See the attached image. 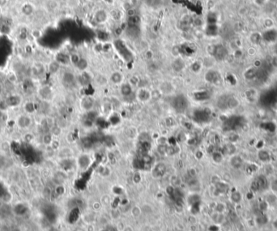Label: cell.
<instances>
[{"mask_svg":"<svg viewBox=\"0 0 277 231\" xmlns=\"http://www.w3.org/2000/svg\"><path fill=\"white\" fill-rule=\"evenodd\" d=\"M172 105L177 112L182 113L187 109V105H188V101H187V98L185 97V96L178 95V96H177L174 98Z\"/></svg>","mask_w":277,"mask_h":231,"instance_id":"1","label":"cell"},{"mask_svg":"<svg viewBox=\"0 0 277 231\" xmlns=\"http://www.w3.org/2000/svg\"><path fill=\"white\" fill-rule=\"evenodd\" d=\"M114 46H115L116 49H117V51L119 53L120 55L126 61H130V59H132V55H131V53L130 52L126 46L125 45L122 41L121 40H117L115 41L114 42Z\"/></svg>","mask_w":277,"mask_h":231,"instance_id":"2","label":"cell"},{"mask_svg":"<svg viewBox=\"0 0 277 231\" xmlns=\"http://www.w3.org/2000/svg\"><path fill=\"white\" fill-rule=\"evenodd\" d=\"M212 55L214 56L215 59L218 61H222L227 57L228 51L225 46L222 45H217L212 47Z\"/></svg>","mask_w":277,"mask_h":231,"instance_id":"3","label":"cell"},{"mask_svg":"<svg viewBox=\"0 0 277 231\" xmlns=\"http://www.w3.org/2000/svg\"><path fill=\"white\" fill-rule=\"evenodd\" d=\"M205 80L208 81V83H212V84H216V83L220 81L221 80V76L219 75V73L216 71H213V70H211V71H208L205 75Z\"/></svg>","mask_w":277,"mask_h":231,"instance_id":"4","label":"cell"},{"mask_svg":"<svg viewBox=\"0 0 277 231\" xmlns=\"http://www.w3.org/2000/svg\"><path fill=\"white\" fill-rule=\"evenodd\" d=\"M32 123V120L31 118H30L29 115H23L22 117L18 119L17 121V124H18V126L21 128H28L31 125Z\"/></svg>","mask_w":277,"mask_h":231,"instance_id":"5","label":"cell"},{"mask_svg":"<svg viewBox=\"0 0 277 231\" xmlns=\"http://www.w3.org/2000/svg\"><path fill=\"white\" fill-rule=\"evenodd\" d=\"M166 172V166L162 163H159L156 166L153 170V175L156 178L162 177Z\"/></svg>","mask_w":277,"mask_h":231,"instance_id":"6","label":"cell"},{"mask_svg":"<svg viewBox=\"0 0 277 231\" xmlns=\"http://www.w3.org/2000/svg\"><path fill=\"white\" fill-rule=\"evenodd\" d=\"M140 17L138 15H134L131 16H128L127 18V26L129 27H138L140 24Z\"/></svg>","mask_w":277,"mask_h":231,"instance_id":"7","label":"cell"},{"mask_svg":"<svg viewBox=\"0 0 277 231\" xmlns=\"http://www.w3.org/2000/svg\"><path fill=\"white\" fill-rule=\"evenodd\" d=\"M239 101L233 96H228L227 98V109H235L239 105Z\"/></svg>","mask_w":277,"mask_h":231,"instance_id":"8","label":"cell"},{"mask_svg":"<svg viewBox=\"0 0 277 231\" xmlns=\"http://www.w3.org/2000/svg\"><path fill=\"white\" fill-rule=\"evenodd\" d=\"M126 33L130 37L131 39L132 38H136L139 34V28L138 27H129L127 26V29H126Z\"/></svg>","mask_w":277,"mask_h":231,"instance_id":"9","label":"cell"},{"mask_svg":"<svg viewBox=\"0 0 277 231\" xmlns=\"http://www.w3.org/2000/svg\"><path fill=\"white\" fill-rule=\"evenodd\" d=\"M257 75V70L254 67H250L244 72V77L246 80H252L254 79Z\"/></svg>","mask_w":277,"mask_h":231,"instance_id":"10","label":"cell"},{"mask_svg":"<svg viewBox=\"0 0 277 231\" xmlns=\"http://www.w3.org/2000/svg\"><path fill=\"white\" fill-rule=\"evenodd\" d=\"M258 158L262 162H267L271 159V155L266 150H259L258 153Z\"/></svg>","mask_w":277,"mask_h":231,"instance_id":"11","label":"cell"},{"mask_svg":"<svg viewBox=\"0 0 277 231\" xmlns=\"http://www.w3.org/2000/svg\"><path fill=\"white\" fill-rule=\"evenodd\" d=\"M265 201L267 202L268 205H275L277 203V194L274 193L271 191V193H269L268 195L266 196V199H265Z\"/></svg>","mask_w":277,"mask_h":231,"instance_id":"12","label":"cell"},{"mask_svg":"<svg viewBox=\"0 0 277 231\" xmlns=\"http://www.w3.org/2000/svg\"><path fill=\"white\" fill-rule=\"evenodd\" d=\"M106 19H107V15L103 10L98 11L95 15V20L98 23H103V22H105L106 20Z\"/></svg>","mask_w":277,"mask_h":231,"instance_id":"13","label":"cell"},{"mask_svg":"<svg viewBox=\"0 0 277 231\" xmlns=\"http://www.w3.org/2000/svg\"><path fill=\"white\" fill-rule=\"evenodd\" d=\"M173 68L175 72H180L184 68L185 63L184 62L180 59H176L174 63H173Z\"/></svg>","mask_w":277,"mask_h":231,"instance_id":"14","label":"cell"},{"mask_svg":"<svg viewBox=\"0 0 277 231\" xmlns=\"http://www.w3.org/2000/svg\"><path fill=\"white\" fill-rule=\"evenodd\" d=\"M230 163L234 168H239L242 164V160L238 156H233V158H231Z\"/></svg>","mask_w":277,"mask_h":231,"instance_id":"15","label":"cell"},{"mask_svg":"<svg viewBox=\"0 0 277 231\" xmlns=\"http://www.w3.org/2000/svg\"><path fill=\"white\" fill-rule=\"evenodd\" d=\"M121 92H122V94L125 96V97H128L131 94V92H132V89H131V87H130V84H123L121 88Z\"/></svg>","mask_w":277,"mask_h":231,"instance_id":"16","label":"cell"},{"mask_svg":"<svg viewBox=\"0 0 277 231\" xmlns=\"http://www.w3.org/2000/svg\"><path fill=\"white\" fill-rule=\"evenodd\" d=\"M206 33L208 36H215L217 33V27L213 24H210L206 29Z\"/></svg>","mask_w":277,"mask_h":231,"instance_id":"17","label":"cell"},{"mask_svg":"<svg viewBox=\"0 0 277 231\" xmlns=\"http://www.w3.org/2000/svg\"><path fill=\"white\" fill-rule=\"evenodd\" d=\"M241 199H242V195H241V194L240 193L239 191H234L231 195V200H232V201L233 203H235V204L240 203Z\"/></svg>","mask_w":277,"mask_h":231,"instance_id":"18","label":"cell"},{"mask_svg":"<svg viewBox=\"0 0 277 231\" xmlns=\"http://www.w3.org/2000/svg\"><path fill=\"white\" fill-rule=\"evenodd\" d=\"M191 23H193V20H191L189 16H186L185 18H183V20L181 22V27L183 29H187L190 27Z\"/></svg>","mask_w":277,"mask_h":231,"instance_id":"19","label":"cell"},{"mask_svg":"<svg viewBox=\"0 0 277 231\" xmlns=\"http://www.w3.org/2000/svg\"><path fill=\"white\" fill-rule=\"evenodd\" d=\"M262 37L261 36L260 34L257 33H254L250 35V42L253 43V44H258L260 41L262 40Z\"/></svg>","mask_w":277,"mask_h":231,"instance_id":"20","label":"cell"},{"mask_svg":"<svg viewBox=\"0 0 277 231\" xmlns=\"http://www.w3.org/2000/svg\"><path fill=\"white\" fill-rule=\"evenodd\" d=\"M83 106L86 109H90L93 106V100L91 97H87L83 101Z\"/></svg>","mask_w":277,"mask_h":231,"instance_id":"21","label":"cell"},{"mask_svg":"<svg viewBox=\"0 0 277 231\" xmlns=\"http://www.w3.org/2000/svg\"><path fill=\"white\" fill-rule=\"evenodd\" d=\"M52 134H50V133H46V134L43 135L42 136V142L45 144L48 145L51 144L52 143Z\"/></svg>","mask_w":277,"mask_h":231,"instance_id":"22","label":"cell"},{"mask_svg":"<svg viewBox=\"0 0 277 231\" xmlns=\"http://www.w3.org/2000/svg\"><path fill=\"white\" fill-rule=\"evenodd\" d=\"M76 66H77L79 69L81 70V71H84L88 67V62L84 59H80V61L78 62V63L76 64Z\"/></svg>","mask_w":277,"mask_h":231,"instance_id":"23","label":"cell"},{"mask_svg":"<svg viewBox=\"0 0 277 231\" xmlns=\"http://www.w3.org/2000/svg\"><path fill=\"white\" fill-rule=\"evenodd\" d=\"M122 79V75L118 73V72H115V73H113L111 76V80L113 83H115V84H118V83L121 82Z\"/></svg>","mask_w":277,"mask_h":231,"instance_id":"24","label":"cell"},{"mask_svg":"<svg viewBox=\"0 0 277 231\" xmlns=\"http://www.w3.org/2000/svg\"><path fill=\"white\" fill-rule=\"evenodd\" d=\"M74 80H75V77H74V76L72 73H66V75L64 76V81H65L67 84H73Z\"/></svg>","mask_w":277,"mask_h":231,"instance_id":"25","label":"cell"},{"mask_svg":"<svg viewBox=\"0 0 277 231\" xmlns=\"http://www.w3.org/2000/svg\"><path fill=\"white\" fill-rule=\"evenodd\" d=\"M35 107H34V105L33 102H26L24 104V110L27 112L28 113H30L34 111Z\"/></svg>","mask_w":277,"mask_h":231,"instance_id":"26","label":"cell"},{"mask_svg":"<svg viewBox=\"0 0 277 231\" xmlns=\"http://www.w3.org/2000/svg\"><path fill=\"white\" fill-rule=\"evenodd\" d=\"M93 143H94V141H93V140L91 138V136L84 139V140H83V145H84L85 148L91 147V146L93 144Z\"/></svg>","mask_w":277,"mask_h":231,"instance_id":"27","label":"cell"},{"mask_svg":"<svg viewBox=\"0 0 277 231\" xmlns=\"http://www.w3.org/2000/svg\"><path fill=\"white\" fill-rule=\"evenodd\" d=\"M145 1H146V3L148 6L153 7L159 6L162 2L161 0H145Z\"/></svg>","mask_w":277,"mask_h":231,"instance_id":"28","label":"cell"},{"mask_svg":"<svg viewBox=\"0 0 277 231\" xmlns=\"http://www.w3.org/2000/svg\"><path fill=\"white\" fill-rule=\"evenodd\" d=\"M178 151V148H177L176 146H167L166 153L169 155H174V154L177 153Z\"/></svg>","mask_w":277,"mask_h":231,"instance_id":"29","label":"cell"},{"mask_svg":"<svg viewBox=\"0 0 277 231\" xmlns=\"http://www.w3.org/2000/svg\"><path fill=\"white\" fill-rule=\"evenodd\" d=\"M79 215H80V211H79V209H78V208H75V209H73V211H72V214H71V216H70V218L72 219V221H76V220L78 219V216H79Z\"/></svg>","mask_w":277,"mask_h":231,"instance_id":"30","label":"cell"},{"mask_svg":"<svg viewBox=\"0 0 277 231\" xmlns=\"http://www.w3.org/2000/svg\"><path fill=\"white\" fill-rule=\"evenodd\" d=\"M88 162H89V159L86 156H83L80 158V165L82 167H85V166H88Z\"/></svg>","mask_w":277,"mask_h":231,"instance_id":"31","label":"cell"},{"mask_svg":"<svg viewBox=\"0 0 277 231\" xmlns=\"http://www.w3.org/2000/svg\"><path fill=\"white\" fill-rule=\"evenodd\" d=\"M157 151L160 155H164L167 152V146L165 144H160L157 147Z\"/></svg>","mask_w":277,"mask_h":231,"instance_id":"32","label":"cell"},{"mask_svg":"<svg viewBox=\"0 0 277 231\" xmlns=\"http://www.w3.org/2000/svg\"><path fill=\"white\" fill-rule=\"evenodd\" d=\"M233 149H234V146H233L232 144H227L225 146V153L228 154H233Z\"/></svg>","mask_w":277,"mask_h":231,"instance_id":"33","label":"cell"},{"mask_svg":"<svg viewBox=\"0 0 277 231\" xmlns=\"http://www.w3.org/2000/svg\"><path fill=\"white\" fill-rule=\"evenodd\" d=\"M212 158L216 162H221L222 160V155L220 153H213Z\"/></svg>","mask_w":277,"mask_h":231,"instance_id":"34","label":"cell"},{"mask_svg":"<svg viewBox=\"0 0 277 231\" xmlns=\"http://www.w3.org/2000/svg\"><path fill=\"white\" fill-rule=\"evenodd\" d=\"M225 209V206L223 204H218L216 205V211L217 212H220V213H222Z\"/></svg>","mask_w":277,"mask_h":231,"instance_id":"35","label":"cell"},{"mask_svg":"<svg viewBox=\"0 0 277 231\" xmlns=\"http://www.w3.org/2000/svg\"><path fill=\"white\" fill-rule=\"evenodd\" d=\"M198 201H199V196H197V195H192L190 197V203L191 204H197Z\"/></svg>","mask_w":277,"mask_h":231,"instance_id":"36","label":"cell"},{"mask_svg":"<svg viewBox=\"0 0 277 231\" xmlns=\"http://www.w3.org/2000/svg\"><path fill=\"white\" fill-rule=\"evenodd\" d=\"M80 58H79V56H78V55H73L72 56V58H71V60H72V62L73 63H75V64H77L78 63V62L80 61Z\"/></svg>","mask_w":277,"mask_h":231,"instance_id":"37","label":"cell"},{"mask_svg":"<svg viewBox=\"0 0 277 231\" xmlns=\"http://www.w3.org/2000/svg\"><path fill=\"white\" fill-rule=\"evenodd\" d=\"M127 16H134V15H136V12H135V10H134V7H131V8H129L127 9Z\"/></svg>","mask_w":277,"mask_h":231,"instance_id":"38","label":"cell"},{"mask_svg":"<svg viewBox=\"0 0 277 231\" xmlns=\"http://www.w3.org/2000/svg\"><path fill=\"white\" fill-rule=\"evenodd\" d=\"M60 131H61V128H60V127H53L52 135H59V133H60Z\"/></svg>","mask_w":277,"mask_h":231,"instance_id":"39","label":"cell"},{"mask_svg":"<svg viewBox=\"0 0 277 231\" xmlns=\"http://www.w3.org/2000/svg\"><path fill=\"white\" fill-rule=\"evenodd\" d=\"M81 79H82L83 82L84 84H86V83L88 82V80H89V76H88V75L87 73H84L82 75V76H81Z\"/></svg>","mask_w":277,"mask_h":231,"instance_id":"40","label":"cell"},{"mask_svg":"<svg viewBox=\"0 0 277 231\" xmlns=\"http://www.w3.org/2000/svg\"><path fill=\"white\" fill-rule=\"evenodd\" d=\"M247 52L250 56H254V55L256 54V50H255L254 47H250V48L248 49Z\"/></svg>","mask_w":277,"mask_h":231,"instance_id":"41","label":"cell"},{"mask_svg":"<svg viewBox=\"0 0 277 231\" xmlns=\"http://www.w3.org/2000/svg\"><path fill=\"white\" fill-rule=\"evenodd\" d=\"M200 69V64L199 63H195L192 65V70L194 72H198Z\"/></svg>","mask_w":277,"mask_h":231,"instance_id":"42","label":"cell"},{"mask_svg":"<svg viewBox=\"0 0 277 231\" xmlns=\"http://www.w3.org/2000/svg\"><path fill=\"white\" fill-rule=\"evenodd\" d=\"M40 35H41L40 31H38L37 29H34L33 30V32H32V36L33 37V38H37L40 37Z\"/></svg>","mask_w":277,"mask_h":231,"instance_id":"43","label":"cell"},{"mask_svg":"<svg viewBox=\"0 0 277 231\" xmlns=\"http://www.w3.org/2000/svg\"><path fill=\"white\" fill-rule=\"evenodd\" d=\"M51 67H52V68H51V71H52V72H56L57 70L59 69V64L58 63H53L52 64H51Z\"/></svg>","mask_w":277,"mask_h":231,"instance_id":"44","label":"cell"},{"mask_svg":"<svg viewBox=\"0 0 277 231\" xmlns=\"http://www.w3.org/2000/svg\"><path fill=\"white\" fill-rule=\"evenodd\" d=\"M271 227L274 231H277V216L271 222Z\"/></svg>","mask_w":277,"mask_h":231,"instance_id":"45","label":"cell"},{"mask_svg":"<svg viewBox=\"0 0 277 231\" xmlns=\"http://www.w3.org/2000/svg\"><path fill=\"white\" fill-rule=\"evenodd\" d=\"M193 24L196 26H200L202 25L203 22H202V20L200 19V18H196V19L193 20Z\"/></svg>","mask_w":277,"mask_h":231,"instance_id":"46","label":"cell"},{"mask_svg":"<svg viewBox=\"0 0 277 231\" xmlns=\"http://www.w3.org/2000/svg\"><path fill=\"white\" fill-rule=\"evenodd\" d=\"M272 63H273V65L275 66V67H277V55L275 57V58H274V59H273Z\"/></svg>","mask_w":277,"mask_h":231,"instance_id":"47","label":"cell"},{"mask_svg":"<svg viewBox=\"0 0 277 231\" xmlns=\"http://www.w3.org/2000/svg\"><path fill=\"white\" fill-rule=\"evenodd\" d=\"M274 51H275V55H277V42H276V43H275V46H274Z\"/></svg>","mask_w":277,"mask_h":231,"instance_id":"48","label":"cell"},{"mask_svg":"<svg viewBox=\"0 0 277 231\" xmlns=\"http://www.w3.org/2000/svg\"><path fill=\"white\" fill-rule=\"evenodd\" d=\"M105 1L108 2H109V3H112V2H113V0H105Z\"/></svg>","mask_w":277,"mask_h":231,"instance_id":"49","label":"cell"}]
</instances>
